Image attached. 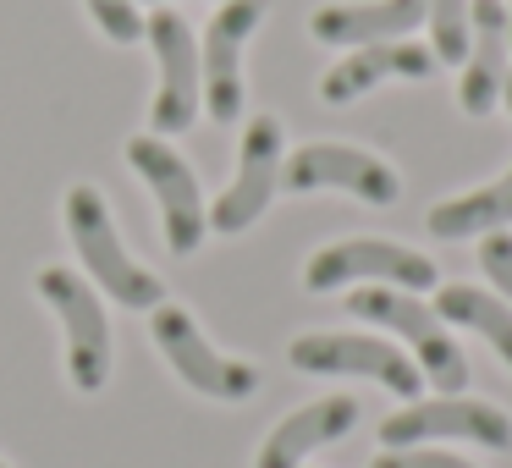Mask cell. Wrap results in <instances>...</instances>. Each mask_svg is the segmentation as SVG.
Returning <instances> with one entry per match:
<instances>
[{
    "label": "cell",
    "mask_w": 512,
    "mask_h": 468,
    "mask_svg": "<svg viewBox=\"0 0 512 468\" xmlns=\"http://www.w3.org/2000/svg\"><path fill=\"white\" fill-rule=\"evenodd\" d=\"M61 210H67L72 248H78L83 270H89V281L105 292V298H116L122 309H155V303H166L160 276L127 254L122 232H116V221H111V210H105V199H100L94 182H72Z\"/></svg>",
    "instance_id": "obj_1"
},
{
    "label": "cell",
    "mask_w": 512,
    "mask_h": 468,
    "mask_svg": "<svg viewBox=\"0 0 512 468\" xmlns=\"http://www.w3.org/2000/svg\"><path fill=\"white\" fill-rule=\"evenodd\" d=\"M347 314H358V320H375V325H386L391 336H402V342L413 347V364H419V375L430 380V386H441V397H457V391L468 386V358H463V347L452 342V331H446L441 314H435L430 303H419V292L358 287V292H347Z\"/></svg>",
    "instance_id": "obj_2"
},
{
    "label": "cell",
    "mask_w": 512,
    "mask_h": 468,
    "mask_svg": "<svg viewBox=\"0 0 512 468\" xmlns=\"http://www.w3.org/2000/svg\"><path fill=\"white\" fill-rule=\"evenodd\" d=\"M281 188L287 193H353L369 210H391L402 199V177L391 160H380L375 149L342 144V138H320L303 144L281 160Z\"/></svg>",
    "instance_id": "obj_3"
},
{
    "label": "cell",
    "mask_w": 512,
    "mask_h": 468,
    "mask_svg": "<svg viewBox=\"0 0 512 468\" xmlns=\"http://www.w3.org/2000/svg\"><path fill=\"white\" fill-rule=\"evenodd\" d=\"M149 314H155L149 331H155L160 358H166V364L177 369V380H188L199 397H210V402H248L259 391V369L248 364V358L221 353V347L199 331V320H193L182 303H155Z\"/></svg>",
    "instance_id": "obj_4"
},
{
    "label": "cell",
    "mask_w": 512,
    "mask_h": 468,
    "mask_svg": "<svg viewBox=\"0 0 512 468\" xmlns=\"http://www.w3.org/2000/svg\"><path fill=\"white\" fill-rule=\"evenodd\" d=\"M127 166L144 177V188L155 193L160 204V232H166V248L177 259L199 254L204 237H210V210H204V193H199V177L193 166L155 133H138L127 138Z\"/></svg>",
    "instance_id": "obj_5"
},
{
    "label": "cell",
    "mask_w": 512,
    "mask_h": 468,
    "mask_svg": "<svg viewBox=\"0 0 512 468\" xmlns=\"http://www.w3.org/2000/svg\"><path fill=\"white\" fill-rule=\"evenodd\" d=\"M353 281H380L397 292H430L441 281L435 259L419 248L386 243V237H347V243H325L320 254L303 265V287L309 292H353Z\"/></svg>",
    "instance_id": "obj_6"
},
{
    "label": "cell",
    "mask_w": 512,
    "mask_h": 468,
    "mask_svg": "<svg viewBox=\"0 0 512 468\" xmlns=\"http://www.w3.org/2000/svg\"><path fill=\"white\" fill-rule=\"evenodd\" d=\"M34 292L56 309L61 331H67V375L78 391H105L111 380V325H105V309L94 298V287L67 265H45L34 276Z\"/></svg>",
    "instance_id": "obj_7"
},
{
    "label": "cell",
    "mask_w": 512,
    "mask_h": 468,
    "mask_svg": "<svg viewBox=\"0 0 512 468\" xmlns=\"http://www.w3.org/2000/svg\"><path fill=\"white\" fill-rule=\"evenodd\" d=\"M430 441H468L485 452H512V419L496 402L479 397H413L391 419H380V446H430Z\"/></svg>",
    "instance_id": "obj_8"
},
{
    "label": "cell",
    "mask_w": 512,
    "mask_h": 468,
    "mask_svg": "<svg viewBox=\"0 0 512 468\" xmlns=\"http://www.w3.org/2000/svg\"><path fill=\"white\" fill-rule=\"evenodd\" d=\"M270 0H221V12L210 17L199 39V89H204V111L221 127H232L243 116L248 83H243V50L259 34Z\"/></svg>",
    "instance_id": "obj_9"
},
{
    "label": "cell",
    "mask_w": 512,
    "mask_h": 468,
    "mask_svg": "<svg viewBox=\"0 0 512 468\" xmlns=\"http://www.w3.org/2000/svg\"><path fill=\"white\" fill-rule=\"evenodd\" d=\"M287 364L303 369V375H358L375 380V386L397 391V397H419L424 375L408 353H397L380 336H353V331H309L287 347Z\"/></svg>",
    "instance_id": "obj_10"
},
{
    "label": "cell",
    "mask_w": 512,
    "mask_h": 468,
    "mask_svg": "<svg viewBox=\"0 0 512 468\" xmlns=\"http://www.w3.org/2000/svg\"><path fill=\"white\" fill-rule=\"evenodd\" d=\"M144 39L160 61V83H155V100H149V127H155V138H177V133H188L204 111L199 39L182 23V12H155L144 23Z\"/></svg>",
    "instance_id": "obj_11"
},
{
    "label": "cell",
    "mask_w": 512,
    "mask_h": 468,
    "mask_svg": "<svg viewBox=\"0 0 512 468\" xmlns=\"http://www.w3.org/2000/svg\"><path fill=\"white\" fill-rule=\"evenodd\" d=\"M281 160H287L281 155V116H270V111L248 116L243 144H237V177H232V188H221V199H215L210 232L237 237V232H248L270 204H276Z\"/></svg>",
    "instance_id": "obj_12"
},
{
    "label": "cell",
    "mask_w": 512,
    "mask_h": 468,
    "mask_svg": "<svg viewBox=\"0 0 512 468\" xmlns=\"http://www.w3.org/2000/svg\"><path fill=\"white\" fill-rule=\"evenodd\" d=\"M512 78V28L501 0H474V23H468V56L457 78V105L463 116H490L501 105V89Z\"/></svg>",
    "instance_id": "obj_13"
},
{
    "label": "cell",
    "mask_w": 512,
    "mask_h": 468,
    "mask_svg": "<svg viewBox=\"0 0 512 468\" xmlns=\"http://www.w3.org/2000/svg\"><path fill=\"white\" fill-rule=\"evenodd\" d=\"M441 61L430 56V45H413V39H386V45H364L353 56H342L331 72L320 78V100L325 105H353L364 100L369 89L391 78H408V83H424Z\"/></svg>",
    "instance_id": "obj_14"
},
{
    "label": "cell",
    "mask_w": 512,
    "mask_h": 468,
    "mask_svg": "<svg viewBox=\"0 0 512 468\" xmlns=\"http://www.w3.org/2000/svg\"><path fill=\"white\" fill-rule=\"evenodd\" d=\"M413 28H424V0H364V6H347L331 0L309 17V34L320 45L336 50H364V45H386V39H408Z\"/></svg>",
    "instance_id": "obj_15"
},
{
    "label": "cell",
    "mask_w": 512,
    "mask_h": 468,
    "mask_svg": "<svg viewBox=\"0 0 512 468\" xmlns=\"http://www.w3.org/2000/svg\"><path fill=\"white\" fill-rule=\"evenodd\" d=\"M353 424H358L353 397H320V402H309V408L287 413V419L265 435L254 468H303V457L331 446V441H342V435H353Z\"/></svg>",
    "instance_id": "obj_16"
},
{
    "label": "cell",
    "mask_w": 512,
    "mask_h": 468,
    "mask_svg": "<svg viewBox=\"0 0 512 468\" xmlns=\"http://www.w3.org/2000/svg\"><path fill=\"white\" fill-rule=\"evenodd\" d=\"M424 226H430V237H441V243H463V237H490V232H501V226H512V166L501 171L496 182H485V188L457 193V199L435 204Z\"/></svg>",
    "instance_id": "obj_17"
},
{
    "label": "cell",
    "mask_w": 512,
    "mask_h": 468,
    "mask_svg": "<svg viewBox=\"0 0 512 468\" xmlns=\"http://www.w3.org/2000/svg\"><path fill=\"white\" fill-rule=\"evenodd\" d=\"M435 314L452 325H463V331H479L490 347L501 353V364L512 369V303L496 298V292L485 287H441V298H435Z\"/></svg>",
    "instance_id": "obj_18"
},
{
    "label": "cell",
    "mask_w": 512,
    "mask_h": 468,
    "mask_svg": "<svg viewBox=\"0 0 512 468\" xmlns=\"http://www.w3.org/2000/svg\"><path fill=\"white\" fill-rule=\"evenodd\" d=\"M468 23H474V0H424V28H430V56L441 67H463L468 56Z\"/></svg>",
    "instance_id": "obj_19"
},
{
    "label": "cell",
    "mask_w": 512,
    "mask_h": 468,
    "mask_svg": "<svg viewBox=\"0 0 512 468\" xmlns=\"http://www.w3.org/2000/svg\"><path fill=\"white\" fill-rule=\"evenodd\" d=\"M94 17V28H100L111 45H138L144 39V17L133 12V0H83Z\"/></svg>",
    "instance_id": "obj_20"
},
{
    "label": "cell",
    "mask_w": 512,
    "mask_h": 468,
    "mask_svg": "<svg viewBox=\"0 0 512 468\" xmlns=\"http://www.w3.org/2000/svg\"><path fill=\"white\" fill-rule=\"evenodd\" d=\"M479 270L490 276V287L512 303V232H490L479 237Z\"/></svg>",
    "instance_id": "obj_21"
},
{
    "label": "cell",
    "mask_w": 512,
    "mask_h": 468,
    "mask_svg": "<svg viewBox=\"0 0 512 468\" xmlns=\"http://www.w3.org/2000/svg\"><path fill=\"white\" fill-rule=\"evenodd\" d=\"M369 468H474V463L457 452H435V446H391Z\"/></svg>",
    "instance_id": "obj_22"
},
{
    "label": "cell",
    "mask_w": 512,
    "mask_h": 468,
    "mask_svg": "<svg viewBox=\"0 0 512 468\" xmlns=\"http://www.w3.org/2000/svg\"><path fill=\"white\" fill-rule=\"evenodd\" d=\"M501 105H507V116H512V78H507V89H501Z\"/></svg>",
    "instance_id": "obj_23"
},
{
    "label": "cell",
    "mask_w": 512,
    "mask_h": 468,
    "mask_svg": "<svg viewBox=\"0 0 512 468\" xmlns=\"http://www.w3.org/2000/svg\"><path fill=\"white\" fill-rule=\"evenodd\" d=\"M501 6H507V28H512V0H501Z\"/></svg>",
    "instance_id": "obj_24"
},
{
    "label": "cell",
    "mask_w": 512,
    "mask_h": 468,
    "mask_svg": "<svg viewBox=\"0 0 512 468\" xmlns=\"http://www.w3.org/2000/svg\"><path fill=\"white\" fill-rule=\"evenodd\" d=\"M149 6H171V0H149ZM215 6H221V0H215Z\"/></svg>",
    "instance_id": "obj_25"
},
{
    "label": "cell",
    "mask_w": 512,
    "mask_h": 468,
    "mask_svg": "<svg viewBox=\"0 0 512 468\" xmlns=\"http://www.w3.org/2000/svg\"><path fill=\"white\" fill-rule=\"evenodd\" d=\"M0 468H12V463H6V457H0Z\"/></svg>",
    "instance_id": "obj_26"
}]
</instances>
